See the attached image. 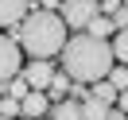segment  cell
<instances>
[{"mask_svg":"<svg viewBox=\"0 0 128 120\" xmlns=\"http://www.w3.org/2000/svg\"><path fill=\"white\" fill-rule=\"evenodd\" d=\"M112 66H116V58H112L109 39H93L89 31L66 39V47H62V70L70 74V81H93L97 85L109 78Z\"/></svg>","mask_w":128,"mask_h":120,"instance_id":"6da1fadb","label":"cell"},{"mask_svg":"<svg viewBox=\"0 0 128 120\" xmlns=\"http://www.w3.org/2000/svg\"><path fill=\"white\" fill-rule=\"evenodd\" d=\"M66 19L58 12H47V8H35L27 12V19L20 23V47L31 54V62H50L54 54H62L66 47Z\"/></svg>","mask_w":128,"mask_h":120,"instance_id":"7a4b0ae2","label":"cell"},{"mask_svg":"<svg viewBox=\"0 0 128 120\" xmlns=\"http://www.w3.org/2000/svg\"><path fill=\"white\" fill-rule=\"evenodd\" d=\"M16 74H24V47L8 35H0V81H12Z\"/></svg>","mask_w":128,"mask_h":120,"instance_id":"3957f363","label":"cell"},{"mask_svg":"<svg viewBox=\"0 0 128 120\" xmlns=\"http://www.w3.org/2000/svg\"><path fill=\"white\" fill-rule=\"evenodd\" d=\"M97 16V0H62V19L66 27H89V19Z\"/></svg>","mask_w":128,"mask_h":120,"instance_id":"277c9868","label":"cell"},{"mask_svg":"<svg viewBox=\"0 0 128 120\" xmlns=\"http://www.w3.org/2000/svg\"><path fill=\"white\" fill-rule=\"evenodd\" d=\"M20 112H24L27 120H43V116H50V97L43 93V89H31V93L20 101Z\"/></svg>","mask_w":128,"mask_h":120,"instance_id":"5b68a950","label":"cell"},{"mask_svg":"<svg viewBox=\"0 0 128 120\" xmlns=\"http://www.w3.org/2000/svg\"><path fill=\"white\" fill-rule=\"evenodd\" d=\"M50 78H54L50 62H27V66H24V81H27L31 89H43V93H47V89H50Z\"/></svg>","mask_w":128,"mask_h":120,"instance_id":"8992f818","label":"cell"},{"mask_svg":"<svg viewBox=\"0 0 128 120\" xmlns=\"http://www.w3.org/2000/svg\"><path fill=\"white\" fill-rule=\"evenodd\" d=\"M27 19V0H0V27H16Z\"/></svg>","mask_w":128,"mask_h":120,"instance_id":"52a82bcc","label":"cell"},{"mask_svg":"<svg viewBox=\"0 0 128 120\" xmlns=\"http://www.w3.org/2000/svg\"><path fill=\"white\" fill-rule=\"evenodd\" d=\"M50 120H86L78 101H54L50 105Z\"/></svg>","mask_w":128,"mask_h":120,"instance_id":"ba28073f","label":"cell"},{"mask_svg":"<svg viewBox=\"0 0 128 120\" xmlns=\"http://www.w3.org/2000/svg\"><path fill=\"white\" fill-rule=\"evenodd\" d=\"M89 97H93V101H101V105H109V109H112V101H116V97H120V89L112 85L109 78H105V81H97V85L89 89Z\"/></svg>","mask_w":128,"mask_h":120,"instance_id":"9c48e42d","label":"cell"},{"mask_svg":"<svg viewBox=\"0 0 128 120\" xmlns=\"http://www.w3.org/2000/svg\"><path fill=\"white\" fill-rule=\"evenodd\" d=\"M86 31L93 35V39H109V35H116V23H112V19H105V16H93Z\"/></svg>","mask_w":128,"mask_h":120,"instance_id":"30bf717a","label":"cell"},{"mask_svg":"<svg viewBox=\"0 0 128 120\" xmlns=\"http://www.w3.org/2000/svg\"><path fill=\"white\" fill-rule=\"evenodd\" d=\"M109 47H112V58H116L120 66H128V31H116L109 39Z\"/></svg>","mask_w":128,"mask_h":120,"instance_id":"8fae6325","label":"cell"},{"mask_svg":"<svg viewBox=\"0 0 128 120\" xmlns=\"http://www.w3.org/2000/svg\"><path fill=\"white\" fill-rule=\"evenodd\" d=\"M82 112H86V120H105V116H109V105H101V101H93V97H89V101L86 105H82Z\"/></svg>","mask_w":128,"mask_h":120,"instance_id":"7c38bea8","label":"cell"},{"mask_svg":"<svg viewBox=\"0 0 128 120\" xmlns=\"http://www.w3.org/2000/svg\"><path fill=\"white\" fill-rule=\"evenodd\" d=\"M0 116H4V120H16V116H24V112H20V101H16V97H4V101H0Z\"/></svg>","mask_w":128,"mask_h":120,"instance_id":"4fadbf2b","label":"cell"},{"mask_svg":"<svg viewBox=\"0 0 128 120\" xmlns=\"http://www.w3.org/2000/svg\"><path fill=\"white\" fill-rule=\"evenodd\" d=\"M109 81L124 93V89H128V66H112V70H109Z\"/></svg>","mask_w":128,"mask_h":120,"instance_id":"5bb4252c","label":"cell"},{"mask_svg":"<svg viewBox=\"0 0 128 120\" xmlns=\"http://www.w3.org/2000/svg\"><path fill=\"white\" fill-rule=\"evenodd\" d=\"M50 89H54V97H62L66 89H70V74H66V70L54 74V78H50Z\"/></svg>","mask_w":128,"mask_h":120,"instance_id":"9a60e30c","label":"cell"},{"mask_svg":"<svg viewBox=\"0 0 128 120\" xmlns=\"http://www.w3.org/2000/svg\"><path fill=\"white\" fill-rule=\"evenodd\" d=\"M8 93H12V97H16V101H24V97H27V93H31V85H27V81H24V78H16V81H12V85H8Z\"/></svg>","mask_w":128,"mask_h":120,"instance_id":"2e32d148","label":"cell"},{"mask_svg":"<svg viewBox=\"0 0 128 120\" xmlns=\"http://www.w3.org/2000/svg\"><path fill=\"white\" fill-rule=\"evenodd\" d=\"M112 23H116V31H128V8H120V12H116V19H112Z\"/></svg>","mask_w":128,"mask_h":120,"instance_id":"e0dca14e","label":"cell"},{"mask_svg":"<svg viewBox=\"0 0 128 120\" xmlns=\"http://www.w3.org/2000/svg\"><path fill=\"white\" fill-rule=\"evenodd\" d=\"M116 105H120V112H124V116H128V89H124V93L116 97Z\"/></svg>","mask_w":128,"mask_h":120,"instance_id":"ac0fdd59","label":"cell"},{"mask_svg":"<svg viewBox=\"0 0 128 120\" xmlns=\"http://www.w3.org/2000/svg\"><path fill=\"white\" fill-rule=\"evenodd\" d=\"M39 4H43V8H47V12H54L58 4H62V0H39Z\"/></svg>","mask_w":128,"mask_h":120,"instance_id":"d6986e66","label":"cell"},{"mask_svg":"<svg viewBox=\"0 0 128 120\" xmlns=\"http://www.w3.org/2000/svg\"><path fill=\"white\" fill-rule=\"evenodd\" d=\"M105 120H128V116H124V112H109Z\"/></svg>","mask_w":128,"mask_h":120,"instance_id":"ffe728a7","label":"cell"},{"mask_svg":"<svg viewBox=\"0 0 128 120\" xmlns=\"http://www.w3.org/2000/svg\"><path fill=\"white\" fill-rule=\"evenodd\" d=\"M0 120H4V116H0Z\"/></svg>","mask_w":128,"mask_h":120,"instance_id":"44dd1931","label":"cell"}]
</instances>
